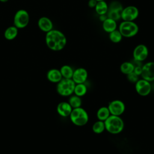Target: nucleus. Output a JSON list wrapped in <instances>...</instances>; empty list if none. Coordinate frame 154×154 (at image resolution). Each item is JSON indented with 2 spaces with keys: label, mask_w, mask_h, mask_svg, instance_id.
I'll return each instance as SVG.
<instances>
[{
  "label": "nucleus",
  "mask_w": 154,
  "mask_h": 154,
  "mask_svg": "<svg viewBox=\"0 0 154 154\" xmlns=\"http://www.w3.org/2000/svg\"><path fill=\"white\" fill-rule=\"evenodd\" d=\"M108 37L110 41L114 43H120L123 38L122 35L117 29L108 33Z\"/></svg>",
  "instance_id": "23"
},
{
  "label": "nucleus",
  "mask_w": 154,
  "mask_h": 154,
  "mask_svg": "<svg viewBox=\"0 0 154 154\" xmlns=\"http://www.w3.org/2000/svg\"><path fill=\"white\" fill-rule=\"evenodd\" d=\"M134 61L142 62L146 60L149 55L147 47L144 44H139L136 46L132 53Z\"/></svg>",
  "instance_id": "10"
},
{
  "label": "nucleus",
  "mask_w": 154,
  "mask_h": 154,
  "mask_svg": "<svg viewBox=\"0 0 154 154\" xmlns=\"http://www.w3.org/2000/svg\"><path fill=\"white\" fill-rule=\"evenodd\" d=\"M123 7L122 4L118 1H113L108 5V10L115 11L122 13Z\"/></svg>",
  "instance_id": "26"
},
{
  "label": "nucleus",
  "mask_w": 154,
  "mask_h": 154,
  "mask_svg": "<svg viewBox=\"0 0 154 154\" xmlns=\"http://www.w3.org/2000/svg\"><path fill=\"white\" fill-rule=\"evenodd\" d=\"M73 108L68 102H61L57 106V111L58 114L63 117H69Z\"/></svg>",
  "instance_id": "13"
},
{
  "label": "nucleus",
  "mask_w": 154,
  "mask_h": 154,
  "mask_svg": "<svg viewBox=\"0 0 154 154\" xmlns=\"http://www.w3.org/2000/svg\"><path fill=\"white\" fill-rule=\"evenodd\" d=\"M118 29L123 37L131 38L138 34L139 28L138 25L134 21L123 20L119 25Z\"/></svg>",
  "instance_id": "4"
},
{
  "label": "nucleus",
  "mask_w": 154,
  "mask_h": 154,
  "mask_svg": "<svg viewBox=\"0 0 154 154\" xmlns=\"http://www.w3.org/2000/svg\"><path fill=\"white\" fill-rule=\"evenodd\" d=\"M107 107L111 115L117 116H120L123 114L126 108L124 102L119 99H114L110 101Z\"/></svg>",
  "instance_id": "8"
},
{
  "label": "nucleus",
  "mask_w": 154,
  "mask_h": 154,
  "mask_svg": "<svg viewBox=\"0 0 154 154\" xmlns=\"http://www.w3.org/2000/svg\"><path fill=\"white\" fill-rule=\"evenodd\" d=\"M108 9V5L105 1H98L96 7H94V10L99 16L102 14H106L107 13Z\"/></svg>",
  "instance_id": "18"
},
{
  "label": "nucleus",
  "mask_w": 154,
  "mask_h": 154,
  "mask_svg": "<svg viewBox=\"0 0 154 154\" xmlns=\"http://www.w3.org/2000/svg\"><path fill=\"white\" fill-rule=\"evenodd\" d=\"M105 130L109 133L116 135L120 133L124 129L125 123L120 116L110 115L105 121Z\"/></svg>",
  "instance_id": "2"
},
{
  "label": "nucleus",
  "mask_w": 154,
  "mask_h": 154,
  "mask_svg": "<svg viewBox=\"0 0 154 154\" xmlns=\"http://www.w3.org/2000/svg\"><path fill=\"white\" fill-rule=\"evenodd\" d=\"M70 97L69 99L68 102L72 108H76L81 106L82 105V100L81 97L78 96L75 94L70 96Z\"/></svg>",
  "instance_id": "24"
},
{
  "label": "nucleus",
  "mask_w": 154,
  "mask_h": 154,
  "mask_svg": "<svg viewBox=\"0 0 154 154\" xmlns=\"http://www.w3.org/2000/svg\"><path fill=\"white\" fill-rule=\"evenodd\" d=\"M46 77L48 81L53 83H58L63 79V77L60 70L57 69H50L47 72Z\"/></svg>",
  "instance_id": "15"
},
{
  "label": "nucleus",
  "mask_w": 154,
  "mask_h": 154,
  "mask_svg": "<svg viewBox=\"0 0 154 154\" xmlns=\"http://www.w3.org/2000/svg\"><path fill=\"white\" fill-rule=\"evenodd\" d=\"M75 83L72 79L63 78L57 85V91L62 96H70L73 94Z\"/></svg>",
  "instance_id": "5"
},
{
  "label": "nucleus",
  "mask_w": 154,
  "mask_h": 154,
  "mask_svg": "<svg viewBox=\"0 0 154 154\" xmlns=\"http://www.w3.org/2000/svg\"><path fill=\"white\" fill-rule=\"evenodd\" d=\"M17 34L18 28L15 26H11L5 30L4 37L8 40H13L17 37Z\"/></svg>",
  "instance_id": "17"
},
{
  "label": "nucleus",
  "mask_w": 154,
  "mask_h": 154,
  "mask_svg": "<svg viewBox=\"0 0 154 154\" xmlns=\"http://www.w3.org/2000/svg\"><path fill=\"white\" fill-rule=\"evenodd\" d=\"M97 1L96 0H89L88 1V6L91 8H94Z\"/></svg>",
  "instance_id": "29"
},
{
  "label": "nucleus",
  "mask_w": 154,
  "mask_h": 154,
  "mask_svg": "<svg viewBox=\"0 0 154 154\" xmlns=\"http://www.w3.org/2000/svg\"><path fill=\"white\" fill-rule=\"evenodd\" d=\"M99 20L101 21V22H103L105 19H106L108 18V16L106 14H102V15H99Z\"/></svg>",
  "instance_id": "30"
},
{
  "label": "nucleus",
  "mask_w": 154,
  "mask_h": 154,
  "mask_svg": "<svg viewBox=\"0 0 154 154\" xmlns=\"http://www.w3.org/2000/svg\"><path fill=\"white\" fill-rule=\"evenodd\" d=\"M142 79L149 82L154 81V62L149 61L142 66Z\"/></svg>",
  "instance_id": "11"
},
{
  "label": "nucleus",
  "mask_w": 154,
  "mask_h": 154,
  "mask_svg": "<svg viewBox=\"0 0 154 154\" xmlns=\"http://www.w3.org/2000/svg\"><path fill=\"white\" fill-rule=\"evenodd\" d=\"M88 78V72L83 67H78L74 70L72 79L75 84L85 83Z\"/></svg>",
  "instance_id": "12"
},
{
  "label": "nucleus",
  "mask_w": 154,
  "mask_h": 154,
  "mask_svg": "<svg viewBox=\"0 0 154 154\" xmlns=\"http://www.w3.org/2000/svg\"><path fill=\"white\" fill-rule=\"evenodd\" d=\"M135 89L137 94L141 96H146L150 94L152 90L150 82L145 79H138L135 83Z\"/></svg>",
  "instance_id": "9"
},
{
  "label": "nucleus",
  "mask_w": 154,
  "mask_h": 154,
  "mask_svg": "<svg viewBox=\"0 0 154 154\" xmlns=\"http://www.w3.org/2000/svg\"><path fill=\"white\" fill-rule=\"evenodd\" d=\"M127 79L129 82H131L132 83H135L139 79V76L136 75L133 72L127 75Z\"/></svg>",
  "instance_id": "27"
},
{
  "label": "nucleus",
  "mask_w": 154,
  "mask_h": 154,
  "mask_svg": "<svg viewBox=\"0 0 154 154\" xmlns=\"http://www.w3.org/2000/svg\"><path fill=\"white\" fill-rule=\"evenodd\" d=\"M46 46L52 51H60L64 48L67 43L66 35L58 29H52L46 32L45 36Z\"/></svg>",
  "instance_id": "1"
},
{
  "label": "nucleus",
  "mask_w": 154,
  "mask_h": 154,
  "mask_svg": "<svg viewBox=\"0 0 154 154\" xmlns=\"http://www.w3.org/2000/svg\"><path fill=\"white\" fill-rule=\"evenodd\" d=\"M141 72H142V66H140V65L135 66L134 72L136 75H137L138 76H141Z\"/></svg>",
  "instance_id": "28"
},
{
  "label": "nucleus",
  "mask_w": 154,
  "mask_h": 154,
  "mask_svg": "<svg viewBox=\"0 0 154 154\" xmlns=\"http://www.w3.org/2000/svg\"><path fill=\"white\" fill-rule=\"evenodd\" d=\"M117 21L108 17L103 22H102V28L104 31L109 33L117 29Z\"/></svg>",
  "instance_id": "16"
},
{
  "label": "nucleus",
  "mask_w": 154,
  "mask_h": 154,
  "mask_svg": "<svg viewBox=\"0 0 154 154\" xmlns=\"http://www.w3.org/2000/svg\"><path fill=\"white\" fill-rule=\"evenodd\" d=\"M134 67L135 65L129 61H125L121 64L120 66V70L122 73L127 75L134 72Z\"/></svg>",
  "instance_id": "19"
},
{
  "label": "nucleus",
  "mask_w": 154,
  "mask_h": 154,
  "mask_svg": "<svg viewBox=\"0 0 154 154\" xmlns=\"http://www.w3.org/2000/svg\"><path fill=\"white\" fill-rule=\"evenodd\" d=\"M69 117L72 123L78 126L85 125L89 120V116L87 112L81 106L73 108Z\"/></svg>",
  "instance_id": "3"
},
{
  "label": "nucleus",
  "mask_w": 154,
  "mask_h": 154,
  "mask_svg": "<svg viewBox=\"0 0 154 154\" xmlns=\"http://www.w3.org/2000/svg\"><path fill=\"white\" fill-rule=\"evenodd\" d=\"M87 92V87L86 85L84 83L82 84H76L73 94L82 97L84 96Z\"/></svg>",
  "instance_id": "22"
},
{
  "label": "nucleus",
  "mask_w": 154,
  "mask_h": 154,
  "mask_svg": "<svg viewBox=\"0 0 154 154\" xmlns=\"http://www.w3.org/2000/svg\"><path fill=\"white\" fill-rule=\"evenodd\" d=\"M39 29L45 32H48L53 29V23L52 20L45 16L40 17L37 22Z\"/></svg>",
  "instance_id": "14"
},
{
  "label": "nucleus",
  "mask_w": 154,
  "mask_h": 154,
  "mask_svg": "<svg viewBox=\"0 0 154 154\" xmlns=\"http://www.w3.org/2000/svg\"><path fill=\"white\" fill-rule=\"evenodd\" d=\"M111 115L107 106H102L98 109L96 112V117L99 120L104 122Z\"/></svg>",
  "instance_id": "20"
},
{
  "label": "nucleus",
  "mask_w": 154,
  "mask_h": 154,
  "mask_svg": "<svg viewBox=\"0 0 154 154\" xmlns=\"http://www.w3.org/2000/svg\"><path fill=\"white\" fill-rule=\"evenodd\" d=\"M8 0H0V1L1 2H7Z\"/></svg>",
  "instance_id": "31"
},
{
  "label": "nucleus",
  "mask_w": 154,
  "mask_h": 154,
  "mask_svg": "<svg viewBox=\"0 0 154 154\" xmlns=\"http://www.w3.org/2000/svg\"><path fill=\"white\" fill-rule=\"evenodd\" d=\"M105 130L104 122L101 120H97L92 126V131L94 133L97 134H100L103 132Z\"/></svg>",
  "instance_id": "25"
},
{
  "label": "nucleus",
  "mask_w": 154,
  "mask_h": 154,
  "mask_svg": "<svg viewBox=\"0 0 154 154\" xmlns=\"http://www.w3.org/2000/svg\"><path fill=\"white\" fill-rule=\"evenodd\" d=\"M96 1H97L98 2V1H105V0H96Z\"/></svg>",
  "instance_id": "32"
},
{
  "label": "nucleus",
  "mask_w": 154,
  "mask_h": 154,
  "mask_svg": "<svg viewBox=\"0 0 154 154\" xmlns=\"http://www.w3.org/2000/svg\"><path fill=\"white\" fill-rule=\"evenodd\" d=\"M29 22V13L23 9L19 10L14 14L13 23L18 29H22L25 28Z\"/></svg>",
  "instance_id": "6"
},
{
  "label": "nucleus",
  "mask_w": 154,
  "mask_h": 154,
  "mask_svg": "<svg viewBox=\"0 0 154 154\" xmlns=\"http://www.w3.org/2000/svg\"><path fill=\"white\" fill-rule=\"evenodd\" d=\"M60 71L61 72L63 78L72 79L74 70L69 65H63L61 67Z\"/></svg>",
  "instance_id": "21"
},
{
  "label": "nucleus",
  "mask_w": 154,
  "mask_h": 154,
  "mask_svg": "<svg viewBox=\"0 0 154 154\" xmlns=\"http://www.w3.org/2000/svg\"><path fill=\"white\" fill-rule=\"evenodd\" d=\"M139 15L138 8L134 5H128L123 8L121 19L125 21H134Z\"/></svg>",
  "instance_id": "7"
}]
</instances>
